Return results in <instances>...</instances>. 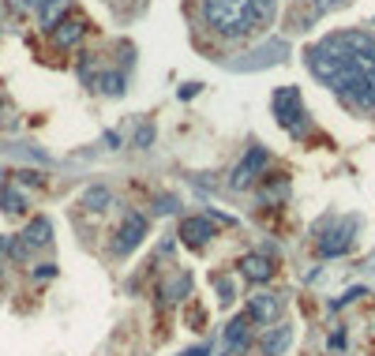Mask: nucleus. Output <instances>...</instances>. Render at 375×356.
I'll return each instance as SVG.
<instances>
[{"label":"nucleus","mask_w":375,"mask_h":356,"mask_svg":"<svg viewBox=\"0 0 375 356\" xmlns=\"http://www.w3.org/2000/svg\"><path fill=\"white\" fill-rule=\"evenodd\" d=\"M203 19L225 38H240L259 26L256 0H203Z\"/></svg>","instance_id":"f257e3e1"},{"label":"nucleus","mask_w":375,"mask_h":356,"mask_svg":"<svg viewBox=\"0 0 375 356\" xmlns=\"http://www.w3.org/2000/svg\"><path fill=\"white\" fill-rule=\"evenodd\" d=\"M274 116H278V124L286 128L293 139L308 135V109H304L297 87H286V90H278V94H274Z\"/></svg>","instance_id":"f03ea898"},{"label":"nucleus","mask_w":375,"mask_h":356,"mask_svg":"<svg viewBox=\"0 0 375 356\" xmlns=\"http://www.w3.org/2000/svg\"><path fill=\"white\" fill-rule=\"evenodd\" d=\"M49 240H53L49 218H31V226H26L19 236H8V252L16 255V259H26L34 247H45Z\"/></svg>","instance_id":"7ed1b4c3"},{"label":"nucleus","mask_w":375,"mask_h":356,"mask_svg":"<svg viewBox=\"0 0 375 356\" xmlns=\"http://www.w3.org/2000/svg\"><path fill=\"white\" fill-rule=\"evenodd\" d=\"M143 236H146V218H143V214H128L124 221H120V229H116V236H113L109 252H113L116 259H124V255H131V252L143 244Z\"/></svg>","instance_id":"20e7f679"},{"label":"nucleus","mask_w":375,"mask_h":356,"mask_svg":"<svg viewBox=\"0 0 375 356\" xmlns=\"http://www.w3.org/2000/svg\"><path fill=\"white\" fill-rule=\"evenodd\" d=\"M214 221L210 214H199V218H184L180 221V240H184V247H192V252H203V247L214 240Z\"/></svg>","instance_id":"39448f33"},{"label":"nucleus","mask_w":375,"mask_h":356,"mask_svg":"<svg viewBox=\"0 0 375 356\" xmlns=\"http://www.w3.org/2000/svg\"><path fill=\"white\" fill-rule=\"evenodd\" d=\"M263 165H266V150H263V147H251V150L244 154V162L233 169V180H229V184H233L237 191L251 188V184H256V177L263 173Z\"/></svg>","instance_id":"423d86ee"},{"label":"nucleus","mask_w":375,"mask_h":356,"mask_svg":"<svg viewBox=\"0 0 375 356\" xmlns=\"http://www.w3.org/2000/svg\"><path fill=\"white\" fill-rule=\"evenodd\" d=\"M83 30H87V26H83V19H79V16H60L57 23H53V42H57L60 49H72V45H79V38H83Z\"/></svg>","instance_id":"0eeeda50"},{"label":"nucleus","mask_w":375,"mask_h":356,"mask_svg":"<svg viewBox=\"0 0 375 356\" xmlns=\"http://www.w3.org/2000/svg\"><path fill=\"white\" fill-rule=\"evenodd\" d=\"M248 315H251V319H259V323H274L281 315V296H274V293H266V289H263V293L251 296Z\"/></svg>","instance_id":"6e6552de"},{"label":"nucleus","mask_w":375,"mask_h":356,"mask_svg":"<svg viewBox=\"0 0 375 356\" xmlns=\"http://www.w3.org/2000/svg\"><path fill=\"white\" fill-rule=\"evenodd\" d=\"M240 274H244V278H251V282H271V278H274V259L251 252V255L240 259Z\"/></svg>","instance_id":"1a4fd4ad"},{"label":"nucleus","mask_w":375,"mask_h":356,"mask_svg":"<svg viewBox=\"0 0 375 356\" xmlns=\"http://www.w3.org/2000/svg\"><path fill=\"white\" fill-rule=\"evenodd\" d=\"M248 341H251V315H237V319L225 326V349L240 352V349H248Z\"/></svg>","instance_id":"9d476101"},{"label":"nucleus","mask_w":375,"mask_h":356,"mask_svg":"<svg viewBox=\"0 0 375 356\" xmlns=\"http://www.w3.org/2000/svg\"><path fill=\"white\" fill-rule=\"evenodd\" d=\"M353 247V229H334V233H327V236H319V255H327V259H334V255H345Z\"/></svg>","instance_id":"9b49d317"},{"label":"nucleus","mask_w":375,"mask_h":356,"mask_svg":"<svg viewBox=\"0 0 375 356\" xmlns=\"http://www.w3.org/2000/svg\"><path fill=\"white\" fill-rule=\"evenodd\" d=\"M0 210H4L8 218L26 214V191L19 188V180H11V184H4V188H0Z\"/></svg>","instance_id":"f8f14e48"},{"label":"nucleus","mask_w":375,"mask_h":356,"mask_svg":"<svg viewBox=\"0 0 375 356\" xmlns=\"http://www.w3.org/2000/svg\"><path fill=\"white\" fill-rule=\"evenodd\" d=\"M289 341H293V330H289V326H274L271 334L259 338V352H263V356H281V352L289 349Z\"/></svg>","instance_id":"ddd939ff"},{"label":"nucleus","mask_w":375,"mask_h":356,"mask_svg":"<svg viewBox=\"0 0 375 356\" xmlns=\"http://www.w3.org/2000/svg\"><path fill=\"white\" fill-rule=\"evenodd\" d=\"M109 203H113V195L105 188H90V191H83V199H79V206H87V210H105Z\"/></svg>","instance_id":"4468645a"},{"label":"nucleus","mask_w":375,"mask_h":356,"mask_svg":"<svg viewBox=\"0 0 375 356\" xmlns=\"http://www.w3.org/2000/svg\"><path fill=\"white\" fill-rule=\"evenodd\" d=\"M98 90H102V94H124V75H120V72H105L102 79H98Z\"/></svg>","instance_id":"2eb2a0df"},{"label":"nucleus","mask_w":375,"mask_h":356,"mask_svg":"<svg viewBox=\"0 0 375 356\" xmlns=\"http://www.w3.org/2000/svg\"><path fill=\"white\" fill-rule=\"evenodd\" d=\"M214 285H218V293H222V304H233V296H237V289L229 278H214Z\"/></svg>","instance_id":"dca6fc26"},{"label":"nucleus","mask_w":375,"mask_h":356,"mask_svg":"<svg viewBox=\"0 0 375 356\" xmlns=\"http://www.w3.org/2000/svg\"><path fill=\"white\" fill-rule=\"evenodd\" d=\"M274 8H278V0H256L259 23H271V19H274Z\"/></svg>","instance_id":"f3484780"},{"label":"nucleus","mask_w":375,"mask_h":356,"mask_svg":"<svg viewBox=\"0 0 375 356\" xmlns=\"http://www.w3.org/2000/svg\"><path fill=\"white\" fill-rule=\"evenodd\" d=\"M188 289H192V278H188V274H180V278L173 282V289H169V293H173V300H180V296L188 293Z\"/></svg>","instance_id":"a211bd4d"},{"label":"nucleus","mask_w":375,"mask_h":356,"mask_svg":"<svg viewBox=\"0 0 375 356\" xmlns=\"http://www.w3.org/2000/svg\"><path fill=\"white\" fill-rule=\"evenodd\" d=\"M312 4H315V16H327V11H338L345 0H312Z\"/></svg>","instance_id":"6ab92c4d"},{"label":"nucleus","mask_w":375,"mask_h":356,"mask_svg":"<svg viewBox=\"0 0 375 356\" xmlns=\"http://www.w3.org/2000/svg\"><path fill=\"white\" fill-rule=\"evenodd\" d=\"M151 143H154V128L143 124V128L136 131V147H151Z\"/></svg>","instance_id":"aec40b11"},{"label":"nucleus","mask_w":375,"mask_h":356,"mask_svg":"<svg viewBox=\"0 0 375 356\" xmlns=\"http://www.w3.org/2000/svg\"><path fill=\"white\" fill-rule=\"evenodd\" d=\"M53 274H57V267H53V262H42V267L34 270V278H53Z\"/></svg>","instance_id":"412c9836"},{"label":"nucleus","mask_w":375,"mask_h":356,"mask_svg":"<svg viewBox=\"0 0 375 356\" xmlns=\"http://www.w3.org/2000/svg\"><path fill=\"white\" fill-rule=\"evenodd\" d=\"M180 356H210V352H207V345H199V349H188V352H180Z\"/></svg>","instance_id":"4be33fe9"},{"label":"nucleus","mask_w":375,"mask_h":356,"mask_svg":"<svg viewBox=\"0 0 375 356\" xmlns=\"http://www.w3.org/2000/svg\"><path fill=\"white\" fill-rule=\"evenodd\" d=\"M0 282H4V262H0Z\"/></svg>","instance_id":"5701e85b"}]
</instances>
